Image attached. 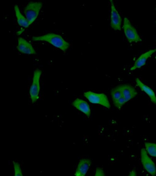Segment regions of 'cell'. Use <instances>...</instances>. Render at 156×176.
Here are the masks:
<instances>
[{
  "mask_svg": "<svg viewBox=\"0 0 156 176\" xmlns=\"http://www.w3.org/2000/svg\"><path fill=\"white\" fill-rule=\"evenodd\" d=\"M34 41H44L48 42L55 47L66 51L69 46V44L65 41L60 35L50 33L42 35L32 37Z\"/></svg>",
  "mask_w": 156,
  "mask_h": 176,
  "instance_id": "cell-1",
  "label": "cell"
},
{
  "mask_svg": "<svg viewBox=\"0 0 156 176\" xmlns=\"http://www.w3.org/2000/svg\"><path fill=\"white\" fill-rule=\"evenodd\" d=\"M42 5L41 2L31 1L25 6L24 13L30 25L37 18Z\"/></svg>",
  "mask_w": 156,
  "mask_h": 176,
  "instance_id": "cell-2",
  "label": "cell"
},
{
  "mask_svg": "<svg viewBox=\"0 0 156 176\" xmlns=\"http://www.w3.org/2000/svg\"><path fill=\"white\" fill-rule=\"evenodd\" d=\"M42 72L39 69L34 70L32 84L29 90V94L32 103H35L39 98L40 90V80Z\"/></svg>",
  "mask_w": 156,
  "mask_h": 176,
  "instance_id": "cell-3",
  "label": "cell"
},
{
  "mask_svg": "<svg viewBox=\"0 0 156 176\" xmlns=\"http://www.w3.org/2000/svg\"><path fill=\"white\" fill-rule=\"evenodd\" d=\"M123 28L126 37L129 42H138L142 41V39L136 29L126 17L124 18Z\"/></svg>",
  "mask_w": 156,
  "mask_h": 176,
  "instance_id": "cell-4",
  "label": "cell"
},
{
  "mask_svg": "<svg viewBox=\"0 0 156 176\" xmlns=\"http://www.w3.org/2000/svg\"><path fill=\"white\" fill-rule=\"evenodd\" d=\"M83 94L91 103L100 104L108 108H109L111 107L107 97L104 94H98L89 91L84 92Z\"/></svg>",
  "mask_w": 156,
  "mask_h": 176,
  "instance_id": "cell-5",
  "label": "cell"
},
{
  "mask_svg": "<svg viewBox=\"0 0 156 176\" xmlns=\"http://www.w3.org/2000/svg\"><path fill=\"white\" fill-rule=\"evenodd\" d=\"M141 160L143 166L145 170L152 175L156 174L155 165L149 157L145 149L142 148L141 150Z\"/></svg>",
  "mask_w": 156,
  "mask_h": 176,
  "instance_id": "cell-6",
  "label": "cell"
},
{
  "mask_svg": "<svg viewBox=\"0 0 156 176\" xmlns=\"http://www.w3.org/2000/svg\"><path fill=\"white\" fill-rule=\"evenodd\" d=\"M111 5L110 25L114 30L120 31L122 19L112 0H110Z\"/></svg>",
  "mask_w": 156,
  "mask_h": 176,
  "instance_id": "cell-7",
  "label": "cell"
},
{
  "mask_svg": "<svg viewBox=\"0 0 156 176\" xmlns=\"http://www.w3.org/2000/svg\"><path fill=\"white\" fill-rule=\"evenodd\" d=\"M18 50L22 53L28 54H35L36 53L32 45L24 38L19 37L16 46Z\"/></svg>",
  "mask_w": 156,
  "mask_h": 176,
  "instance_id": "cell-8",
  "label": "cell"
},
{
  "mask_svg": "<svg viewBox=\"0 0 156 176\" xmlns=\"http://www.w3.org/2000/svg\"><path fill=\"white\" fill-rule=\"evenodd\" d=\"M91 164V161L89 159L84 158L81 159L78 164L74 175L76 176H85Z\"/></svg>",
  "mask_w": 156,
  "mask_h": 176,
  "instance_id": "cell-9",
  "label": "cell"
},
{
  "mask_svg": "<svg viewBox=\"0 0 156 176\" xmlns=\"http://www.w3.org/2000/svg\"><path fill=\"white\" fill-rule=\"evenodd\" d=\"M156 52V48L150 50L142 54L136 60L130 69L134 70L144 65L148 58Z\"/></svg>",
  "mask_w": 156,
  "mask_h": 176,
  "instance_id": "cell-10",
  "label": "cell"
},
{
  "mask_svg": "<svg viewBox=\"0 0 156 176\" xmlns=\"http://www.w3.org/2000/svg\"><path fill=\"white\" fill-rule=\"evenodd\" d=\"M72 105L77 109L84 114L88 118L90 117L91 114L90 107L86 101L77 98L73 102Z\"/></svg>",
  "mask_w": 156,
  "mask_h": 176,
  "instance_id": "cell-11",
  "label": "cell"
},
{
  "mask_svg": "<svg viewBox=\"0 0 156 176\" xmlns=\"http://www.w3.org/2000/svg\"><path fill=\"white\" fill-rule=\"evenodd\" d=\"M119 86L126 102L133 98L137 94L135 89L131 85L124 84Z\"/></svg>",
  "mask_w": 156,
  "mask_h": 176,
  "instance_id": "cell-12",
  "label": "cell"
},
{
  "mask_svg": "<svg viewBox=\"0 0 156 176\" xmlns=\"http://www.w3.org/2000/svg\"><path fill=\"white\" fill-rule=\"evenodd\" d=\"M136 82L140 89L148 95L151 101L156 104V96L153 90L149 86L144 84L138 78L136 79Z\"/></svg>",
  "mask_w": 156,
  "mask_h": 176,
  "instance_id": "cell-13",
  "label": "cell"
},
{
  "mask_svg": "<svg viewBox=\"0 0 156 176\" xmlns=\"http://www.w3.org/2000/svg\"><path fill=\"white\" fill-rule=\"evenodd\" d=\"M15 13L18 24L20 26L25 28L28 27L30 23L25 16L21 12L17 5L15 4L14 6Z\"/></svg>",
  "mask_w": 156,
  "mask_h": 176,
  "instance_id": "cell-14",
  "label": "cell"
},
{
  "mask_svg": "<svg viewBox=\"0 0 156 176\" xmlns=\"http://www.w3.org/2000/svg\"><path fill=\"white\" fill-rule=\"evenodd\" d=\"M145 145L147 153L152 156L156 157V144L146 142Z\"/></svg>",
  "mask_w": 156,
  "mask_h": 176,
  "instance_id": "cell-15",
  "label": "cell"
},
{
  "mask_svg": "<svg viewBox=\"0 0 156 176\" xmlns=\"http://www.w3.org/2000/svg\"><path fill=\"white\" fill-rule=\"evenodd\" d=\"M111 95L114 104L120 97L123 96L122 91L119 86L112 90Z\"/></svg>",
  "mask_w": 156,
  "mask_h": 176,
  "instance_id": "cell-16",
  "label": "cell"
},
{
  "mask_svg": "<svg viewBox=\"0 0 156 176\" xmlns=\"http://www.w3.org/2000/svg\"><path fill=\"white\" fill-rule=\"evenodd\" d=\"M14 174L15 176H22L23 173L20 164L18 162L13 161L12 162Z\"/></svg>",
  "mask_w": 156,
  "mask_h": 176,
  "instance_id": "cell-17",
  "label": "cell"
},
{
  "mask_svg": "<svg viewBox=\"0 0 156 176\" xmlns=\"http://www.w3.org/2000/svg\"><path fill=\"white\" fill-rule=\"evenodd\" d=\"M126 102L123 96L120 97L114 104L118 109H120Z\"/></svg>",
  "mask_w": 156,
  "mask_h": 176,
  "instance_id": "cell-18",
  "label": "cell"
},
{
  "mask_svg": "<svg viewBox=\"0 0 156 176\" xmlns=\"http://www.w3.org/2000/svg\"><path fill=\"white\" fill-rule=\"evenodd\" d=\"M105 175V173L103 169L100 167H97L96 169L95 175L102 176Z\"/></svg>",
  "mask_w": 156,
  "mask_h": 176,
  "instance_id": "cell-19",
  "label": "cell"
},
{
  "mask_svg": "<svg viewBox=\"0 0 156 176\" xmlns=\"http://www.w3.org/2000/svg\"><path fill=\"white\" fill-rule=\"evenodd\" d=\"M136 171L134 170H132L129 173V176H136Z\"/></svg>",
  "mask_w": 156,
  "mask_h": 176,
  "instance_id": "cell-20",
  "label": "cell"
},
{
  "mask_svg": "<svg viewBox=\"0 0 156 176\" xmlns=\"http://www.w3.org/2000/svg\"><path fill=\"white\" fill-rule=\"evenodd\" d=\"M155 9L156 10V7H155Z\"/></svg>",
  "mask_w": 156,
  "mask_h": 176,
  "instance_id": "cell-21",
  "label": "cell"
},
{
  "mask_svg": "<svg viewBox=\"0 0 156 176\" xmlns=\"http://www.w3.org/2000/svg\"><path fill=\"white\" fill-rule=\"evenodd\" d=\"M155 23H156V21H155Z\"/></svg>",
  "mask_w": 156,
  "mask_h": 176,
  "instance_id": "cell-22",
  "label": "cell"
},
{
  "mask_svg": "<svg viewBox=\"0 0 156 176\" xmlns=\"http://www.w3.org/2000/svg\"></svg>",
  "mask_w": 156,
  "mask_h": 176,
  "instance_id": "cell-23",
  "label": "cell"
}]
</instances>
